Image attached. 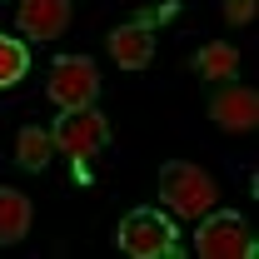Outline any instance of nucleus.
I'll return each instance as SVG.
<instances>
[{
	"instance_id": "3",
	"label": "nucleus",
	"mask_w": 259,
	"mask_h": 259,
	"mask_svg": "<svg viewBox=\"0 0 259 259\" xmlns=\"http://www.w3.org/2000/svg\"><path fill=\"white\" fill-rule=\"evenodd\" d=\"M194 254H204V259H249L254 254V234L244 225V214H234V209H209V214H199Z\"/></svg>"
},
{
	"instance_id": "7",
	"label": "nucleus",
	"mask_w": 259,
	"mask_h": 259,
	"mask_svg": "<svg viewBox=\"0 0 259 259\" xmlns=\"http://www.w3.org/2000/svg\"><path fill=\"white\" fill-rule=\"evenodd\" d=\"M70 0H20L15 5V25L30 40H55L60 30H70Z\"/></svg>"
},
{
	"instance_id": "9",
	"label": "nucleus",
	"mask_w": 259,
	"mask_h": 259,
	"mask_svg": "<svg viewBox=\"0 0 259 259\" xmlns=\"http://www.w3.org/2000/svg\"><path fill=\"white\" fill-rule=\"evenodd\" d=\"M30 220H35V209H30V199L20 190H0V244H20L25 234H30Z\"/></svg>"
},
{
	"instance_id": "11",
	"label": "nucleus",
	"mask_w": 259,
	"mask_h": 259,
	"mask_svg": "<svg viewBox=\"0 0 259 259\" xmlns=\"http://www.w3.org/2000/svg\"><path fill=\"white\" fill-rule=\"evenodd\" d=\"M50 155H55L50 130H40V125H25V130H20V140H15V164H20V169H45Z\"/></svg>"
},
{
	"instance_id": "12",
	"label": "nucleus",
	"mask_w": 259,
	"mask_h": 259,
	"mask_svg": "<svg viewBox=\"0 0 259 259\" xmlns=\"http://www.w3.org/2000/svg\"><path fill=\"white\" fill-rule=\"evenodd\" d=\"M25 70H30L25 45H20V40H10V35H0V90H5V85H15Z\"/></svg>"
},
{
	"instance_id": "13",
	"label": "nucleus",
	"mask_w": 259,
	"mask_h": 259,
	"mask_svg": "<svg viewBox=\"0 0 259 259\" xmlns=\"http://www.w3.org/2000/svg\"><path fill=\"white\" fill-rule=\"evenodd\" d=\"M225 20L229 25H249L254 20V0H225Z\"/></svg>"
},
{
	"instance_id": "8",
	"label": "nucleus",
	"mask_w": 259,
	"mask_h": 259,
	"mask_svg": "<svg viewBox=\"0 0 259 259\" xmlns=\"http://www.w3.org/2000/svg\"><path fill=\"white\" fill-rule=\"evenodd\" d=\"M155 55V35L145 20H130L120 30H110V60L120 65V70H145Z\"/></svg>"
},
{
	"instance_id": "2",
	"label": "nucleus",
	"mask_w": 259,
	"mask_h": 259,
	"mask_svg": "<svg viewBox=\"0 0 259 259\" xmlns=\"http://www.w3.org/2000/svg\"><path fill=\"white\" fill-rule=\"evenodd\" d=\"M160 199L180 220H199V214L214 209V180L190 160H169L160 169Z\"/></svg>"
},
{
	"instance_id": "5",
	"label": "nucleus",
	"mask_w": 259,
	"mask_h": 259,
	"mask_svg": "<svg viewBox=\"0 0 259 259\" xmlns=\"http://www.w3.org/2000/svg\"><path fill=\"white\" fill-rule=\"evenodd\" d=\"M45 95L55 100L60 110L95 105V95H100V70H95V60H90V55H60V60L50 65Z\"/></svg>"
},
{
	"instance_id": "4",
	"label": "nucleus",
	"mask_w": 259,
	"mask_h": 259,
	"mask_svg": "<svg viewBox=\"0 0 259 259\" xmlns=\"http://www.w3.org/2000/svg\"><path fill=\"white\" fill-rule=\"evenodd\" d=\"M120 249L135 259H169L180 254V229L160 209H130L120 220Z\"/></svg>"
},
{
	"instance_id": "1",
	"label": "nucleus",
	"mask_w": 259,
	"mask_h": 259,
	"mask_svg": "<svg viewBox=\"0 0 259 259\" xmlns=\"http://www.w3.org/2000/svg\"><path fill=\"white\" fill-rule=\"evenodd\" d=\"M50 140H55V150H60L65 160L75 164V175L90 180V175H95V160L110 150V120H105L100 110H90V105H80V110H60Z\"/></svg>"
},
{
	"instance_id": "6",
	"label": "nucleus",
	"mask_w": 259,
	"mask_h": 259,
	"mask_svg": "<svg viewBox=\"0 0 259 259\" xmlns=\"http://www.w3.org/2000/svg\"><path fill=\"white\" fill-rule=\"evenodd\" d=\"M209 120L220 130H229V135H244V130L259 125V95L249 85L225 80V90H214V100H209Z\"/></svg>"
},
{
	"instance_id": "10",
	"label": "nucleus",
	"mask_w": 259,
	"mask_h": 259,
	"mask_svg": "<svg viewBox=\"0 0 259 259\" xmlns=\"http://www.w3.org/2000/svg\"><path fill=\"white\" fill-rule=\"evenodd\" d=\"M194 70L204 75V80H234V70H239V50L229 45V40H209V45H199V55H194Z\"/></svg>"
}]
</instances>
